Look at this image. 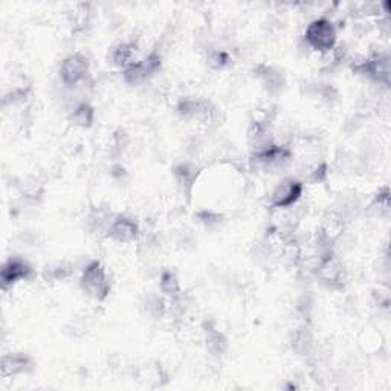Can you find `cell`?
I'll list each match as a JSON object with an SVG mask.
<instances>
[{
    "instance_id": "6da1fadb",
    "label": "cell",
    "mask_w": 391,
    "mask_h": 391,
    "mask_svg": "<svg viewBox=\"0 0 391 391\" xmlns=\"http://www.w3.org/2000/svg\"><path fill=\"white\" fill-rule=\"evenodd\" d=\"M304 40H306L309 48L321 52V54L333 51L336 45V28L333 22L326 19V17L312 20L304 31Z\"/></svg>"
},
{
    "instance_id": "7a4b0ae2",
    "label": "cell",
    "mask_w": 391,
    "mask_h": 391,
    "mask_svg": "<svg viewBox=\"0 0 391 391\" xmlns=\"http://www.w3.org/2000/svg\"><path fill=\"white\" fill-rule=\"evenodd\" d=\"M80 284L84 293L97 301L106 300L110 293L109 277L100 262H92L84 267Z\"/></svg>"
},
{
    "instance_id": "3957f363",
    "label": "cell",
    "mask_w": 391,
    "mask_h": 391,
    "mask_svg": "<svg viewBox=\"0 0 391 391\" xmlns=\"http://www.w3.org/2000/svg\"><path fill=\"white\" fill-rule=\"evenodd\" d=\"M89 74V60L83 54H71L60 66V77L66 86H77L86 80Z\"/></svg>"
},
{
    "instance_id": "277c9868",
    "label": "cell",
    "mask_w": 391,
    "mask_h": 391,
    "mask_svg": "<svg viewBox=\"0 0 391 391\" xmlns=\"http://www.w3.org/2000/svg\"><path fill=\"white\" fill-rule=\"evenodd\" d=\"M161 67V55L152 52L149 57H145L143 62L132 63L124 69V80L126 83L136 86L139 83L145 81L147 78L153 75L154 72H158Z\"/></svg>"
},
{
    "instance_id": "5b68a950",
    "label": "cell",
    "mask_w": 391,
    "mask_h": 391,
    "mask_svg": "<svg viewBox=\"0 0 391 391\" xmlns=\"http://www.w3.org/2000/svg\"><path fill=\"white\" fill-rule=\"evenodd\" d=\"M303 194V184L297 179H284L274 190L271 205L274 208H291Z\"/></svg>"
},
{
    "instance_id": "8992f818",
    "label": "cell",
    "mask_w": 391,
    "mask_h": 391,
    "mask_svg": "<svg viewBox=\"0 0 391 391\" xmlns=\"http://www.w3.org/2000/svg\"><path fill=\"white\" fill-rule=\"evenodd\" d=\"M32 272L31 266L25 262L23 258L19 257H11L10 260H6L5 265L2 266V272H0V280H2L4 288H10L15 283H19L20 280L28 278L29 274Z\"/></svg>"
},
{
    "instance_id": "52a82bcc",
    "label": "cell",
    "mask_w": 391,
    "mask_h": 391,
    "mask_svg": "<svg viewBox=\"0 0 391 391\" xmlns=\"http://www.w3.org/2000/svg\"><path fill=\"white\" fill-rule=\"evenodd\" d=\"M139 234L138 223L127 216H117L107 230V236L118 243L133 241Z\"/></svg>"
},
{
    "instance_id": "ba28073f",
    "label": "cell",
    "mask_w": 391,
    "mask_h": 391,
    "mask_svg": "<svg viewBox=\"0 0 391 391\" xmlns=\"http://www.w3.org/2000/svg\"><path fill=\"white\" fill-rule=\"evenodd\" d=\"M356 71L367 75L371 80L378 83L388 84L390 81V58L387 55H376L366 60L359 66H356Z\"/></svg>"
},
{
    "instance_id": "9c48e42d",
    "label": "cell",
    "mask_w": 391,
    "mask_h": 391,
    "mask_svg": "<svg viewBox=\"0 0 391 391\" xmlns=\"http://www.w3.org/2000/svg\"><path fill=\"white\" fill-rule=\"evenodd\" d=\"M179 114L184 118L205 119L213 114L211 104L205 100H184L179 104Z\"/></svg>"
},
{
    "instance_id": "30bf717a",
    "label": "cell",
    "mask_w": 391,
    "mask_h": 391,
    "mask_svg": "<svg viewBox=\"0 0 391 391\" xmlns=\"http://www.w3.org/2000/svg\"><path fill=\"white\" fill-rule=\"evenodd\" d=\"M29 367H31L29 358L22 353H11L4 356V361H2L4 375H19V373L28 371Z\"/></svg>"
},
{
    "instance_id": "8fae6325",
    "label": "cell",
    "mask_w": 391,
    "mask_h": 391,
    "mask_svg": "<svg viewBox=\"0 0 391 391\" xmlns=\"http://www.w3.org/2000/svg\"><path fill=\"white\" fill-rule=\"evenodd\" d=\"M257 74H258V77H260V80L263 81L265 88H266L269 92H278V91H281L283 84H284V80H283L281 72L275 71V69L271 67V66H260V67H258V71H257Z\"/></svg>"
},
{
    "instance_id": "7c38bea8",
    "label": "cell",
    "mask_w": 391,
    "mask_h": 391,
    "mask_svg": "<svg viewBox=\"0 0 391 391\" xmlns=\"http://www.w3.org/2000/svg\"><path fill=\"white\" fill-rule=\"evenodd\" d=\"M136 54V46L133 43H121L114 52H112V60L117 66H123L124 69L133 63V55Z\"/></svg>"
},
{
    "instance_id": "4fadbf2b",
    "label": "cell",
    "mask_w": 391,
    "mask_h": 391,
    "mask_svg": "<svg viewBox=\"0 0 391 391\" xmlns=\"http://www.w3.org/2000/svg\"><path fill=\"white\" fill-rule=\"evenodd\" d=\"M93 118L95 110L88 102H81L80 106H77L72 114V121L80 127H89L93 123Z\"/></svg>"
},
{
    "instance_id": "5bb4252c",
    "label": "cell",
    "mask_w": 391,
    "mask_h": 391,
    "mask_svg": "<svg viewBox=\"0 0 391 391\" xmlns=\"http://www.w3.org/2000/svg\"><path fill=\"white\" fill-rule=\"evenodd\" d=\"M206 347L214 354H220V353H223L225 347H227V340H225V336L220 332H217V330L211 329V330H208Z\"/></svg>"
},
{
    "instance_id": "9a60e30c",
    "label": "cell",
    "mask_w": 391,
    "mask_h": 391,
    "mask_svg": "<svg viewBox=\"0 0 391 391\" xmlns=\"http://www.w3.org/2000/svg\"><path fill=\"white\" fill-rule=\"evenodd\" d=\"M161 289L167 295H173V297L178 295L180 292V286L176 275L173 272H165L161 278Z\"/></svg>"
},
{
    "instance_id": "2e32d148",
    "label": "cell",
    "mask_w": 391,
    "mask_h": 391,
    "mask_svg": "<svg viewBox=\"0 0 391 391\" xmlns=\"http://www.w3.org/2000/svg\"><path fill=\"white\" fill-rule=\"evenodd\" d=\"M208 62H210L213 69H223L225 66H228L231 58L228 55V52L225 51H213L210 58H208Z\"/></svg>"
}]
</instances>
